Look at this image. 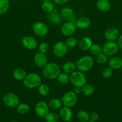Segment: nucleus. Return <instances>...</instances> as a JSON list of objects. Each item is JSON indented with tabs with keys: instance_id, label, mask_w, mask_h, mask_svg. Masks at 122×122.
Returning <instances> with one entry per match:
<instances>
[{
	"instance_id": "obj_1",
	"label": "nucleus",
	"mask_w": 122,
	"mask_h": 122,
	"mask_svg": "<svg viewBox=\"0 0 122 122\" xmlns=\"http://www.w3.org/2000/svg\"><path fill=\"white\" fill-rule=\"evenodd\" d=\"M61 73V69L56 63L51 62L47 63L43 67V74L44 77L49 80L57 78L58 75Z\"/></svg>"
},
{
	"instance_id": "obj_2",
	"label": "nucleus",
	"mask_w": 122,
	"mask_h": 122,
	"mask_svg": "<svg viewBox=\"0 0 122 122\" xmlns=\"http://www.w3.org/2000/svg\"><path fill=\"white\" fill-rule=\"evenodd\" d=\"M41 77L35 73H30L26 75L23 80L24 85L29 89L38 88L41 84Z\"/></svg>"
},
{
	"instance_id": "obj_3",
	"label": "nucleus",
	"mask_w": 122,
	"mask_h": 122,
	"mask_svg": "<svg viewBox=\"0 0 122 122\" xmlns=\"http://www.w3.org/2000/svg\"><path fill=\"white\" fill-rule=\"evenodd\" d=\"M77 69L81 72H87L92 68L94 63L93 58L89 56H85L75 62Z\"/></svg>"
},
{
	"instance_id": "obj_4",
	"label": "nucleus",
	"mask_w": 122,
	"mask_h": 122,
	"mask_svg": "<svg viewBox=\"0 0 122 122\" xmlns=\"http://www.w3.org/2000/svg\"><path fill=\"white\" fill-rule=\"evenodd\" d=\"M69 82L74 87L82 88L86 83L87 79L83 72L75 71L69 76Z\"/></svg>"
},
{
	"instance_id": "obj_5",
	"label": "nucleus",
	"mask_w": 122,
	"mask_h": 122,
	"mask_svg": "<svg viewBox=\"0 0 122 122\" xmlns=\"http://www.w3.org/2000/svg\"><path fill=\"white\" fill-rule=\"evenodd\" d=\"M62 104L65 107L71 108L75 106L78 101L77 95L74 91L67 92L62 98Z\"/></svg>"
},
{
	"instance_id": "obj_6",
	"label": "nucleus",
	"mask_w": 122,
	"mask_h": 122,
	"mask_svg": "<svg viewBox=\"0 0 122 122\" xmlns=\"http://www.w3.org/2000/svg\"><path fill=\"white\" fill-rule=\"evenodd\" d=\"M3 102L6 106L10 108H16L20 104V100L16 94L8 92L3 97Z\"/></svg>"
},
{
	"instance_id": "obj_7",
	"label": "nucleus",
	"mask_w": 122,
	"mask_h": 122,
	"mask_svg": "<svg viewBox=\"0 0 122 122\" xmlns=\"http://www.w3.org/2000/svg\"><path fill=\"white\" fill-rule=\"evenodd\" d=\"M119 47L114 41H108L102 46V52L108 56H114L118 51Z\"/></svg>"
},
{
	"instance_id": "obj_8",
	"label": "nucleus",
	"mask_w": 122,
	"mask_h": 122,
	"mask_svg": "<svg viewBox=\"0 0 122 122\" xmlns=\"http://www.w3.org/2000/svg\"><path fill=\"white\" fill-rule=\"evenodd\" d=\"M68 47L65 42L62 41H59L55 44L53 48V54L56 57L61 58L67 54L68 52Z\"/></svg>"
},
{
	"instance_id": "obj_9",
	"label": "nucleus",
	"mask_w": 122,
	"mask_h": 122,
	"mask_svg": "<svg viewBox=\"0 0 122 122\" xmlns=\"http://www.w3.org/2000/svg\"><path fill=\"white\" fill-rule=\"evenodd\" d=\"M32 30L35 35L39 36H44L49 33V27L46 24L41 21L36 22L32 27Z\"/></svg>"
},
{
	"instance_id": "obj_10",
	"label": "nucleus",
	"mask_w": 122,
	"mask_h": 122,
	"mask_svg": "<svg viewBox=\"0 0 122 122\" xmlns=\"http://www.w3.org/2000/svg\"><path fill=\"white\" fill-rule=\"evenodd\" d=\"M35 112L38 116L45 117L49 112V106L45 101H39L35 107Z\"/></svg>"
},
{
	"instance_id": "obj_11",
	"label": "nucleus",
	"mask_w": 122,
	"mask_h": 122,
	"mask_svg": "<svg viewBox=\"0 0 122 122\" xmlns=\"http://www.w3.org/2000/svg\"><path fill=\"white\" fill-rule=\"evenodd\" d=\"M77 29V26L75 23L71 21H67L62 26L61 29V33L65 36H71L74 34Z\"/></svg>"
},
{
	"instance_id": "obj_12",
	"label": "nucleus",
	"mask_w": 122,
	"mask_h": 122,
	"mask_svg": "<svg viewBox=\"0 0 122 122\" xmlns=\"http://www.w3.org/2000/svg\"><path fill=\"white\" fill-rule=\"evenodd\" d=\"M61 15L62 19L67 21L75 23L77 20L74 11L70 7H64L62 8L61 11Z\"/></svg>"
},
{
	"instance_id": "obj_13",
	"label": "nucleus",
	"mask_w": 122,
	"mask_h": 122,
	"mask_svg": "<svg viewBox=\"0 0 122 122\" xmlns=\"http://www.w3.org/2000/svg\"><path fill=\"white\" fill-rule=\"evenodd\" d=\"M119 36V31L116 27H110L104 32V37L108 41H115L117 40Z\"/></svg>"
},
{
	"instance_id": "obj_14",
	"label": "nucleus",
	"mask_w": 122,
	"mask_h": 122,
	"mask_svg": "<svg viewBox=\"0 0 122 122\" xmlns=\"http://www.w3.org/2000/svg\"><path fill=\"white\" fill-rule=\"evenodd\" d=\"M22 43L24 47L30 50H35L38 46V42L36 39L30 36L24 37L22 40Z\"/></svg>"
},
{
	"instance_id": "obj_15",
	"label": "nucleus",
	"mask_w": 122,
	"mask_h": 122,
	"mask_svg": "<svg viewBox=\"0 0 122 122\" xmlns=\"http://www.w3.org/2000/svg\"><path fill=\"white\" fill-rule=\"evenodd\" d=\"M34 63L37 67L40 68H43L47 64V58L45 56V54L38 52L37 53L33 58Z\"/></svg>"
},
{
	"instance_id": "obj_16",
	"label": "nucleus",
	"mask_w": 122,
	"mask_h": 122,
	"mask_svg": "<svg viewBox=\"0 0 122 122\" xmlns=\"http://www.w3.org/2000/svg\"><path fill=\"white\" fill-rule=\"evenodd\" d=\"M59 117L64 122H69L72 119L73 113L69 107L64 106L59 112Z\"/></svg>"
},
{
	"instance_id": "obj_17",
	"label": "nucleus",
	"mask_w": 122,
	"mask_h": 122,
	"mask_svg": "<svg viewBox=\"0 0 122 122\" xmlns=\"http://www.w3.org/2000/svg\"><path fill=\"white\" fill-rule=\"evenodd\" d=\"M62 19L61 14H59L56 10H54L52 12L49 13L48 15L49 22L53 25H60L62 21Z\"/></svg>"
},
{
	"instance_id": "obj_18",
	"label": "nucleus",
	"mask_w": 122,
	"mask_h": 122,
	"mask_svg": "<svg viewBox=\"0 0 122 122\" xmlns=\"http://www.w3.org/2000/svg\"><path fill=\"white\" fill-rule=\"evenodd\" d=\"M91 21L87 17H81L78 18L75 21L77 28L80 29H84L89 27L90 25Z\"/></svg>"
},
{
	"instance_id": "obj_19",
	"label": "nucleus",
	"mask_w": 122,
	"mask_h": 122,
	"mask_svg": "<svg viewBox=\"0 0 122 122\" xmlns=\"http://www.w3.org/2000/svg\"><path fill=\"white\" fill-rule=\"evenodd\" d=\"M108 66L112 70H118L122 67V58L119 57H114L108 61Z\"/></svg>"
},
{
	"instance_id": "obj_20",
	"label": "nucleus",
	"mask_w": 122,
	"mask_h": 122,
	"mask_svg": "<svg viewBox=\"0 0 122 122\" xmlns=\"http://www.w3.org/2000/svg\"><path fill=\"white\" fill-rule=\"evenodd\" d=\"M92 41L89 37H83L78 42V46L83 51H87L89 50L92 45Z\"/></svg>"
},
{
	"instance_id": "obj_21",
	"label": "nucleus",
	"mask_w": 122,
	"mask_h": 122,
	"mask_svg": "<svg viewBox=\"0 0 122 122\" xmlns=\"http://www.w3.org/2000/svg\"><path fill=\"white\" fill-rule=\"evenodd\" d=\"M96 7L100 11L106 12L110 10L111 4L108 0H98L96 2Z\"/></svg>"
},
{
	"instance_id": "obj_22",
	"label": "nucleus",
	"mask_w": 122,
	"mask_h": 122,
	"mask_svg": "<svg viewBox=\"0 0 122 122\" xmlns=\"http://www.w3.org/2000/svg\"><path fill=\"white\" fill-rule=\"evenodd\" d=\"M26 72L22 68H17L13 71V77L16 81H23L26 76Z\"/></svg>"
},
{
	"instance_id": "obj_23",
	"label": "nucleus",
	"mask_w": 122,
	"mask_h": 122,
	"mask_svg": "<svg viewBox=\"0 0 122 122\" xmlns=\"http://www.w3.org/2000/svg\"><path fill=\"white\" fill-rule=\"evenodd\" d=\"M76 69V64L72 62H67L62 66V70L67 74H71L75 71Z\"/></svg>"
},
{
	"instance_id": "obj_24",
	"label": "nucleus",
	"mask_w": 122,
	"mask_h": 122,
	"mask_svg": "<svg viewBox=\"0 0 122 122\" xmlns=\"http://www.w3.org/2000/svg\"><path fill=\"white\" fill-rule=\"evenodd\" d=\"M63 104L62 100L59 98H53L50 100L49 102V108H51L52 110H57L60 108Z\"/></svg>"
},
{
	"instance_id": "obj_25",
	"label": "nucleus",
	"mask_w": 122,
	"mask_h": 122,
	"mask_svg": "<svg viewBox=\"0 0 122 122\" xmlns=\"http://www.w3.org/2000/svg\"><path fill=\"white\" fill-rule=\"evenodd\" d=\"M41 10L45 13H50L55 10L53 4L50 1L43 2L41 5Z\"/></svg>"
},
{
	"instance_id": "obj_26",
	"label": "nucleus",
	"mask_w": 122,
	"mask_h": 122,
	"mask_svg": "<svg viewBox=\"0 0 122 122\" xmlns=\"http://www.w3.org/2000/svg\"><path fill=\"white\" fill-rule=\"evenodd\" d=\"M82 89V93L86 96H90L92 95L94 92V87L92 85L90 84H85L81 88Z\"/></svg>"
},
{
	"instance_id": "obj_27",
	"label": "nucleus",
	"mask_w": 122,
	"mask_h": 122,
	"mask_svg": "<svg viewBox=\"0 0 122 122\" xmlns=\"http://www.w3.org/2000/svg\"><path fill=\"white\" fill-rule=\"evenodd\" d=\"M10 8V2L8 0H0V15L5 14Z\"/></svg>"
},
{
	"instance_id": "obj_28",
	"label": "nucleus",
	"mask_w": 122,
	"mask_h": 122,
	"mask_svg": "<svg viewBox=\"0 0 122 122\" xmlns=\"http://www.w3.org/2000/svg\"><path fill=\"white\" fill-rule=\"evenodd\" d=\"M44 118L46 122H57L59 120V115L55 112H49Z\"/></svg>"
},
{
	"instance_id": "obj_29",
	"label": "nucleus",
	"mask_w": 122,
	"mask_h": 122,
	"mask_svg": "<svg viewBox=\"0 0 122 122\" xmlns=\"http://www.w3.org/2000/svg\"><path fill=\"white\" fill-rule=\"evenodd\" d=\"M77 118L81 122H87L89 121L90 114L86 111L81 110L78 112Z\"/></svg>"
},
{
	"instance_id": "obj_30",
	"label": "nucleus",
	"mask_w": 122,
	"mask_h": 122,
	"mask_svg": "<svg viewBox=\"0 0 122 122\" xmlns=\"http://www.w3.org/2000/svg\"><path fill=\"white\" fill-rule=\"evenodd\" d=\"M17 111L20 114H26L29 112L30 107L27 104L21 103L19 104L16 107Z\"/></svg>"
},
{
	"instance_id": "obj_31",
	"label": "nucleus",
	"mask_w": 122,
	"mask_h": 122,
	"mask_svg": "<svg viewBox=\"0 0 122 122\" xmlns=\"http://www.w3.org/2000/svg\"><path fill=\"white\" fill-rule=\"evenodd\" d=\"M90 52L93 56H98L102 52V47L99 44H93L90 48Z\"/></svg>"
},
{
	"instance_id": "obj_32",
	"label": "nucleus",
	"mask_w": 122,
	"mask_h": 122,
	"mask_svg": "<svg viewBox=\"0 0 122 122\" xmlns=\"http://www.w3.org/2000/svg\"><path fill=\"white\" fill-rule=\"evenodd\" d=\"M59 83L62 85H66L69 82V76L66 73H61L57 77Z\"/></svg>"
},
{
	"instance_id": "obj_33",
	"label": "nucleus",
	"mask_w": 122,
	"mask_h": 122,
	"mask_svg": "<svg viewBox=\"0 0 122 122\" xmlns=\"http://www.w3.org/2000/svg\"><path fill=\"white\" fill-rule=\"evenodd\" d=\"M38 91L39 94L42 96H47L50 93V89L49 87L45 84H41L38 87Z\"/></svg>"
},
{
	"instance_id": "obj_34",
	"label": "nucleus",
	"mask_w": 122,
	"mask_h": 122,
	"mask_svg": "<svg viewBox=\"0 0 122 122\" xmlns=\"http://www.w3.org/2000/svg\"><path fill=\"white\" fill-rule=\"evenodd\" d=\"M108 61V56L104 52H102L97 56V62L100 64H105Z\"/></svg>"
},
{
	"instance_id": "obj_35",
	"label": "nucleus",
	"mask_w": 122,
	"mask_h": 122,
	"mask_svg": "<svg viewBox=\"0 0 122 122\" xmlns=\"http://www.w3.org/2000/svg\"><path fill=\"white\" fill-rule=\"evenodd\" d=\"M66 44L68 48H74L77 44V40L75 38L72 36H69L66 41Z\"/></svg>"
},
{
	"instance_id": "obj_36",
	"label": "nucleus",
	"mask_w": 122,
	"mask_h": 122,
	"mask_svg": "<svg viewBox=\"0 0 122 122\" xmlns=\"http://www.w3.org/2000/svg\"><path fill=\"white\" fill-rule=\"evenodd\" d=\"M112 74H113V70H112L111 67H110L105 68V69L103 70L102 72V77L105 79H108L111 77V76H112Z\"/></svg>"
},
{
	"instance_id": "obj_37",
	"label": "nucleus",
	"mask_w": 122,
	"mask_h": 122,
	"mask_svg": "<svg viewBox=\"0 0 122 122\" xmlns=\"http://www.w3.org/2000/svg\"><path fill=\"white\" fill-rule=\"evenodd\" d=\"M49 50V44L45 42H41L38 46V50H39V52H41V53L45 54L48 52Z\"/></svg>"
},
{
	"instance_id": "obj_38",
	"label": "nucleus",
	"mask_w": 122,
	"mask_h": 122,
	"mask_svg": "<svg viewBox=\"0 0 122 122\" xmlns=\"http://www.w3.org/2000/svg\"><path fill=\"white\" fill-rule=\"evenodd\" d=\"M99 119V115L96 112H92L90 114V119L91 121L96 122Z\"/></svg>"
},
{
	"instance_id": "obj_39",
	"label": "nucleus",
	"mask_w": 122,
	"mask_h": 122,
	"mask_svg": "<svg viewBox=\"0 0 122 122\" xmlns=\"http://www.w3.org/2000/svg\"><path fill=\"white\" fill-rule=\"evenodd\" d=\"M117 44L119 48L122 50V35H120L117 39Z\"/></svg>"
},
{
	"instance_id": "obj_40",
	"label": "nucleus",
	"mask_w": 122,
	"mask_h": 122,
	"mask_svg": "<svg viewBox=\"0 0 122 122\" xmlns=\"http://www.w3.org/2000/svg\"><path fill=\"white\" fill-rule=\"evenodd\" d=\"M57 4H64L68 2L69 0H53Z\"/></svg>"
},
{
	"instance_id": "obj_41",
	"label": "nucleus",
	"mask_w": 122,
	"mask_h": 122,
	"mask_svg": "<svg viewBox=\"0 0 122 122\" xmlns=\"http://www.w3.org/2000/svg\"><path fill=\"white\" fill-rule=\"evenodd\" d=\"M74 92L77 94V95L80 94L82 92V89H81V88H80V87H75Z\"/></svg>"
},
{
	"instance_id": "obj_42",
	"label": "nucleus",
	"mask_w": 122,
	"mask_h": 122,
	"mask_svg": "<svg viewBox=\"0 0 122 122\" xmlns=\"http://www.w3.org/2000/svg\"><path fill=\"white\" fill-rule=\"evenodd\" d=\"M42 1H43V2H45V1H50L51 0H42Z\"/></svg>"
},
{
	"instance_id": "obj_43",
	"label": "nucleus",
	"mask_w": 122,
	"mask_h": 122,
	"mask_svg": "<svg viewBox=\"0 0 122 122\" xmlns=\"http://www.w3.org/2000/svg\"><path fill=\"white\" fill-rule=\"evenodd\" d=\"M87 122H93V121H91L90 120V121H88Z\"/></svg>"
},
{
	"instance_id": "obj_44",
	"label": "nucleus",
	"mask_w": 122,
	"mask_h": 122,
	"mask_svg": "<svg viewBox=\"0 0 122 122\" xmlns=\"http://www.w3.org/2000/svg\"><path fill=\"white\" fill-rule=\"evenodd\" d=\"M11 122H17V121H11Z\"/></svg>"
},
{
	"instance_id": "obj_45",
	"label": "nucleus",
	"mask_w": 122,
	"mask_h": 122,
	"mask_svg": "<svg viewBox=\"0 0 122 122\" xmlns=\"http://www.w3.org/2000/svg\"><path fill=\"white\" fill-rule=\"evenodd\" d=\"M76 1H79V0H76Z\"/></svg>"
},
{
	"instance_id": "obj_46",
	"label": "nucleus",
	"mask_w": 122,
	"mask_h": 122,
	"mask_svg": "<svg viewBox=\"0 0 122 122\" xmlns=\"http://www.w3.org/2000/svg\"></svg>"
}]
</instances>
